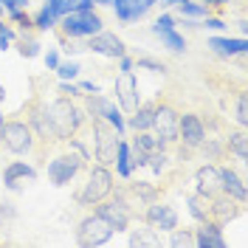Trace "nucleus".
Returning <instances> with one entry per match:
<instances>
[{
  "label": "nucleus",
  "instance_id": "nucleus-1",
  "mask_svg": "<svg viewBox=\"0 0 248 248\" xmlns=\"http://www.w3.org/2000/svg\"><path fill=\"white\" fill-rule=\"evenodd\" d=\"M51 122H54V130H57V141H68L77 136V130L82 127V113L71 102V96H60L51 105Z\"/></svg>",
  "mask_w": 248,
  "mask_h": 248
},
{
  "label": "nucleus",
  "instance_id": "nucleus-33",
  "mask_svg": "<svg viewBox=\"0 0 248 248\" xmlns=\"http://www.w3.org/2000/svg\"><path fill=\"white\" fill-rule=\"evenodd\" d=\"M172 232H175V229H172ZM172 246H195V237H192V234L189 232H175L172 234Z\"/></svg>",
  "mask_w": 248,
  "mask_h": 248
},
{
  "label": "nucleus",
  "instance_id": "nucleus-26",
  "mask_svg": "<svg viewBox=\"0 0 248 248\" xmlns=\"http://www.w3.org/2000/svg\"><path fill=\"white\" fill-rule=\"evenodd\" d=\"M189 212L198 217V220H209V215H212V198H206V195H192L189 198Z\"/></svg>",
  "mask_w": 248,
  "mask_h": 248
},
{
  "label": "nucleus",
  "instance_id": "nucleus-24",
  "mask_svg": "<svg viewBox=\"0 0 248 248\" xmlns=\"http://www.w3.org/2000/svg\"><path fill=\"white\" fill-rule=\"evenodd\" d=\"M155 108H158V105H139V108L133 110V119H130V124H133L139 133H141V130H150V127H153Z\"/></svg>",
  "mask_w": 248,
  "mask_h": 248
},
{
  "label": "nucleus",
  "instance_id": "nucleus-6",
  "mask_svg": "<svg viewBox=\"0 0 248 248\" xmlns=\"http://www.w3.org/2000/svg\"><path fill=\"white\" fill-rule=\"evenodd\" d=\"M34 130H31L26 122H6L3 124V130H0V139L3 144L12 150L15 155H26L31 150V144H34Z\"/></svg>",
  "mask_w": 248,
  "mask_h": 248
},
{
  "label": "nucleus",
  "instance_id": "nucleus-11",
  "mask_svg": "<svg viewBox=\"0 0 248 248\" xmlns=\"http://www.w3.org/2000/svg\"><path fill=\"white\" fill-rule=\"evenodd\" d=\"M116 99L124 113H133L139 108V82L133 77V71H122V77L116 79Z\"/></svg>",
  "mask_w": 248,
  "mask_h": 248
},
{
  "label": "nucleus",
  "instance_id": "nucleus-18",
  "mask_svg": "<svg viewBox=\"0 0 248 248\" xmlns=\"http://www.w3.org/2000/svg\"><path fill=\"white\" fill-rule=\"evenodd\" d=\"M198 192L206 195V198H215V195L223 192L220 189V170L215 164H206L203 170H198Z\"/></svg>",
  "mask_w": 248,
  "mask_h": 248
},
{
  "label": "nucleus",
  "instance_id": "nucleus-16",
  "mask_svg": "<svg viewBox=\"0 0 248 248\" xmlns=\"http://www.w3.org/2000/svg\"><path fill=\"white\" fill-rule=\"evenodd\" d=\"M237 215H240V201H237V198H232V195H223V198L215 195V198H212V215H209L212 223L223 226V223L234 220Z\"/></svg>",
  "mask_w": 248,
  "mask_h": 248
},
{
  "label": "nucleus",
  "instance_id": "nucleus-35",
  "mask_svg": "<svg viewBox=\"0 0 248 248\" xmlns=\"http://www.w3.org/2000/svg\"><path fill=\"white\" fill-rule=\"evenodd\" d=\"M37 43H34V40H26V37H23V40H20V54H23V57H37Z\"/></svg>",
  "mask_w": 248,
  "mask_h": 248
},
{
  "label": "nucleus",
  "instance_id": "nucleus-15",
  "mask_svg": "<svg viewBox=\"0 0 248 248\" xmlns=\"http://www.w3.org/2000/svg\"><path fill=\"white\" fill-rule=\"evenodd\" d=\"M147 223L153 232H172L178 226V215L172 212V206H158V203H150L147 209Z\"/></svg>",
  "mask_w": 248,
  "mask_h": 248
},
{
  "label": "nucleus",
  "instance_id": "nucleus-10",
  "mask_svg": "<svg viewBox=\"0 0 248 248\" xmlns=\"http://www.w3.org/2000/svg\"><path fill=\"white\" fill-rule=\"evenodd\" d=\"M178 110L172 105H161L155 108V116H153V127L158 130V139L164 141H178Z\"/></svg>",
  "mask_w": 248,
  "mask_h": 248
},
{
  "label": "nucleus",
  "instance_id": "nucleus-43",
  "mask_svg": "<svg viewBox=\"0 0 248 248\" xmlns=\"http://www.w3.org/2000/svg\"><path fill=\"white\" fill-rule=\"evenodd\" d=\"M206 29H226L220 20H206Z\"/></svg>",
  "mask_w": 248,
  "mask_h": 248
},
{
  "label": "nucleus",
  "instance_id": "nucleus-14",
  "mask_svg": "<svg viewBox=\"0 0 248 248\" xmlns=\"http://www.w3.org/2000/svg\"><path fill=\"white\" fill-rule=\"evenodd\" d=\"M85 48L88 51H96V54H105V57H124V43L116 34H108V31L93 34Z\"/></svg>",
  "mask_w": 248,
  "mask_h": 248
},
{
  "label": "nucleus",
  "instance_id": "nucleus-5",
  "mask_svg": "<svg viewBox=\"0 0 248 248\" xmlns=\"http://www.w3.org/2000/svg\"><path fill=\"white\" fill-rule=\"evenodd\" d=\"M113 232L116 229L96 212V215L85 217L79 223V246H102V243H108L110 237H113Z\"/></svg>",
  "mask_w": 248,
  "mask_h": 248
},
{
  "label": "nucleus",
  "instance_id": "nucleus-12",
  "mask_svg": "<svg viewBox=\"0 0 248 248\" xmlns=\"http://www.w3.org/2000/svg\"><path fill=\"white\" fill-rule=\"evenodd\" d=\"M88 110H91V116H99V119H105V122H110L119 133H124V119L122 113L116 110V105L113 102H108L105 96H99V91L93 93V96H88Z\"/></svg>",
  "mask_w": 248,
  "mask_h": 248
},
{
  "label": "nucleus",
  "instance_id": "nucleus-31",
  "mask_svg": "<svg viewBox=\"0 0 248 248\" xmlns=\"http://www.w3.org/2000/svg\"><path fill=\"white\" fill-rule=\"evenodd\" d=\"M54 23H57V15H54L48 6L43 9V12H40V15H37V20H34V26H37L40 31H48L51 26H54Z\"/></svg>",
  "mask_w": 248,
  "mask_h": 248
},
{
  "label": "nucleus",
  "instance_id": "nucleus-20",
  "mask_svg": "<svg viewBox=\"0 0 248 248\" xmlns=\"http://www.w3.org/2000/svg\"><path fill=\"white\" fill-rule=\"evenodd\" d=\"M37 178V172L31 170L29 164H23V161H15V164H9L6 172H3V181L9 189H20V186L26 184V181H34Z\"/></svg>",
  "mask_w": 248,
  "mask_h": 248
},
{
  "label": "nucleus",
  "instance_id": "nucleus-41",
  "mask_svg": "<svg viewBox=\"0 0 248 248\" xmlns=\"http://www.w3.org/2000/svg\"><path fill=\"white\" fill-rule=\"evenodd\" d=\"M60 93H62V96H77V88H74V85H60Z\"/></svg>",
  "mask_w": 248,
  "mask_h": 248
},
{
  "label": "nucleus",
  "instance_id": "nucleus-4",
  "mask_svg": "<svg viewBox=\"0 0 248 248\" xmlns=\"http://www.w3.org/2000/svg\"><path fill=\"white\" fill-rule=\"evenodd\" d=\"M110 192H113V175H110V170L102 164V167H93L91 170L88 186H85V192L79 195V201L85 203V206H96V203L105 201Z\"/></svg>",
  "mask_w": 248,
  "mask_h": 248
},
{
  "label": "nucleus",
  "instance_id": "nucleus-36",
  "mask_svg": "<svg viewBox=\"0 0 248 248\" xmlns=\"http://www.w3.org/2000/svg\"><path fill=\"white\" fill-rule=\"evenodd\" d=\"M12 20H15L17 26H23V29H31V26H34V20H31L29 15H23V9H15V12H12Z\"/></svg>",
  "mask_w": 248,
  "mask_h": 248
},
{
  "label": "nucleus",
  "instance_id": "nucleus-22",
  "mask_svg": "<svg viewBox=\"0 0 248 248\" xmlns=\"http://www.w3.org/2000/svg\"><path fill=\"white\" fill-rule=\"evenodd\" d=\"M209 48L220 57H240V54H246L248 43L246 40H220V37H215V40H209Z\"/></svg>",
  "mask_w": 248,
  "mask_h": 248
},
{
  "label": "nucleus",
  "instance_id": "nucleus-38",
  "mask_svg": "<svg viewBox=\"0 0 248 248\" xmlns=\"http://www.w3.org/2000/svg\"><path fill=\"white\" fill-rule=\"evenodd\" d=\"M139 68H150V71H167L161 62H153V60H139Z\"/></svg>",
  "mask_w": 248,
  "mask_h": 248
},
{
  "label": "nucleus",
  "instance_id": "nucleus-46",
  "mask_svg": "<svg viewBox=\"0 0 248 248\" xmlns=\"http://www.w3.org/2000/svg\"><path fill=\"white\" fill-rule=\"evenodd\" d=\"M206 3H226V0H206Z\"/></svg>",
  "mask_w": 248,
  "mask_h": 248
},
{
  "label": "nucleus",
  "instance_id": "nucleus-25",
  "mask_svg": "<svg viewBox=\"0 0 248 248\" xmlns=\"http://www.w3.org/2000/svg\"><path fill=\"white\" fill-rule=\"evenodd\" d=\"M133 147L141 150L144 155H150V153H155V150H164V147H167V141L158 139V136H150V133H144V130H141L139 136H136V141H133Z\"/></svg>",
  "mask_w": 248,
  "mask_h": 248
},
{
  "label": "nucleus",
  "instance_id": "nucleus-23",
  "mask_svg": "<svg viewBox=\"0 0 248 248\" xmlns=\"http://www.w3.org/2000/svg\"><path fill=\"white\" fill-rule=\"evenodd\" d=\"M220 189H223L226 195L237 198L240 203L246 201V186H243V181H240L232 170H220Z\"/></svg>",
  "mask_w": 248,
  "mask_h": 248
},
{
  "label": "nucleus",
  "instance_id": "nucleus-8",
  "mask_svg": "<svg viewBox=\"0 0 248 248\" xmlns=\"http://www.w3.org/2000/svg\"><path fill=\"white\" fill-rule=\"evenodd\" d=\"M82 164H85V158H79V155H60L48 164V178L54 181V186H65L74 181V175L82 170Z\"/></svg>",
  "mask_w": 248,
  "mask_h": 248
},
{
  "label": "nucleus",
  "instance_id": "nucleus-21",
  "mask_svg": "<svg viewBox=\"0 0 248 248\" xmlns=\"http://www.w3.org/2000/svg\"><path fill=\"white\" fill-rule=\"evenodd\" d=\"M195 246H201V248H223L226 246V240H223V234H220V226L212 223V220H203V226L198 229V234H195Z\"/></svg>",
  "mask_w": 248,
  "mask_h": 248
},
{
  "label": "nucleus",
  "instance_id": "nucleus-2",
  "mask_svg": "<svg viewBox=\"0 0 248 248\" xmlns=\"http://www.w3.org/2000/svg\"><path fill=\"white\" fill-rule=\"evenodd\" d=\"M93 136H96V158L108 167L116 161V153H119V144H122V133L113 127L110 122L93 116Z\"/></svg>",
  "mask_w": 248,
  "mask_h": 248
},
{
  "label": "nucleus",
  "instance_id": "nucleus-17",
  "mask_svg": "<svg viewBox=\"0 0 248 248\" xmlns=\"http://www.w3.org/2000/svg\"><path fill=\"white\" fill-rule=\"evenodd\" d=\"M155 34L161 37V43L167 48H172V51H186V40L181 34H175V26H172L170 15H164V17L155 20Z\"/></svg>",
  "mask_w": 248,
  "mask_h": 248
},
{
  "label": "nucleus",
  "instance_id": "nucleus-13",
  "mask_svg": "<svg viewBox=\"0 0 248 248\" xmlns=\"http://www.w3.org/2000/svg\"><path fill=\"white\" fill-rule=\"evenodd\" d=\"M178 139H184L186 147H201V141L206 139V127L195 113H186L178 119Z\"/></svg>",
  "mask_w": 248,
  "mask_h": 248
},
{
  "label": "nucleus",
  "instance_id": "nucleus-7",
  "mask_svg": "<svg viewBox=\"0 0 248 248\" xmlns=\"http://www.w3.org/2000/svg\"><path fill=\"white\" fill-rule=\"evenodd\" d=\"M26 113H29V127L40 139L57 141V130H54V122H51V108H48L46 102L34 99L29 108H26Z\"/></svg>",
  "mask_w": 248,
  "mask_h": 248
},
{
  "label": "nucleus",
  "instance_id": "nucleus-19",
  "mask_svg": "<svg viewBox=\"0 0 248 248\" xmlns=\"http://www.w3.org/2000/svg\"><path fill=\"white\" fill-rule=\"evenodd\" d=\"M113 3H116V15H119V20L130 23V20H139V17L147 15L155 0H113Z\"/></svg>",
  "mask_w": 248,
  "mask_h": 248
},
{
  "label": "nucleus",
  "instance_id": "nucleus-29",
  "mask_svg": "<svg viewBox=\"0 0 248 248\" xmlns=\"http://www.w3.org/2000/svg\"><path fill=\"white\" fill-rule=\"evenodd\" d=\"M133 195H136L139 201H144V203H155V198H158V192H155L150 184H144V181L133 184Z\"/></svg>",
  "mask_w": 248,
  "mask_h": 248
},
{
  "label": "nucleus",
  "instance_id": "nucleus-45",
  "mask_svg": "<svg viewBox=\"0 0 248 248\" xmlns=\"http://www.w3.org/2000/svg\"><path fill=\"white\" fill-rule=\"evenodd\" d=\"M3 96H6V88H3V85H0V102H3Z\"/></svg>",
  "mask_w": 248,
  "mask_h": 248
},
{
  "label": "nucleus",
  "instance_id": "nucleus-37",
  "mask_svg": "<svg viewBox=\"0 0 248 248\" xmlns=\"http://www.w3.org/2000/svg\"><path fill=\"white\" fill-rule=\"evenodd\" d=\"M246 105H248V102H246V93H243V96L237 99V122H240V124L248 122V108H246Z\"/></svg>",
  "mask_w": 248,
  "mask_h": 248
},
{
  "label": "nucleus",
  "instance_id": "nucleus-34",
  "mask_svg": "<svg viewBox=\"0 0 248 248\" xmlns=\"http://www.w3.org/2000/svg\"><path fill=\"white\" fill-rule=\"evenodd\" d=\"M57 71H60L62 79H74L79 74V65L77 62H62V65H57Z\"/></svg>",
  "mask_w": 248,
  "mask_h": 248
},
{
  "label": "nucleus",
  "instance_id": "nucleus-44",
  "mask_svg": "<svg viewBox=\"0 0 248 248\" xmlns=\"http://www.w3.org/2000/svg\"><path fill=\"white\" fill-rule=\"evenodd\" d=\"M181 0H161V6H178Z\"/></svg>",
  "mask_w": 248,
  "mask_h": 248
},
{
  "label": "nucleus",
  "instance_id": "nucleus-40",
  "mask_svg": "<svg viewBox=\"0 0 248 248\" xmlns=\"http://www.w3.org/2000/svg\"><path fill=\"white\" fill-rule=\"evenodd\" d=\"M46 65H48V68H57V65H60V57H57V51H48Z\"/></svg>",
  "mask_w": 248,
  "mask_h": 248
},
{
  "label": "nucleus",
  "instance_id": "nucleus-27",
  "mask_svg": "<svg viewBox=\"0 0 248 248\" xmlns=\"http://www.w3.org/2000/svg\"><path fill=\"white\" fill-rule=\"evenodd\" d=\"M116 170H119V175L122 178H127L130 172H133V164H130V147L127 144H119V153H116Z\"/></svg>",
  "mask_w": 248,
  "mask_h": 248
},
{
  "label": "nucleus",
  "instance_id": "nucleus-32",
  "mask_svg": "<svg viewBox=\"0 0 248 248\" xmlns=\"http://www.w3.org/2000/svg\"><path fill=\"white\" fill-rule=\"evenodd\" d=\"M178 9H181L184 15H189V17H203V15H206V6L189 3V0H181V3H178Z\"/></svg>",
  "mask_w": 248,
  "mask_h": 248
},
{
  "label": "nucleus",
  "instance_id": "nucleus-3",
  "mask_svg": "<svg viewBox=\"0 0 248 248\" xmlns=\"http://www.w3.org/2000/svg\"><path fill=\"white\" fill-rule=\"evenodd\" d=\"M62 31L74 40V37H93L102 31V17L93 15V9H77L68 12L62 20Z\"/></svg>",
  "mask_w": 248,
  "mask_h": 248
},
{
  "label": "nucleus",
  "instance_id": "nucleus-28",
  "mask_svg": "<svg viewBox=\"0 0 248 248\" xmlns=\"http://www.w3.org/2000/svg\"><path fill=\"white\" fill-rule=\"evenodd\" d=\"M130 246H158V237L153 234V229H139L130 234Z\"/></svg>",
  "mask_w": 248,
  "mask_h": 248
},
{
  "label": "nucleus",
  "instance_id": "nucleus-30",
  "mask_svg": "<svg viewBox=\"0 0 248 248\" xmlns=\"http://www.w3.org/2000/svg\"><path fill=\"white\" fill-rule=\"evenodd\" d=\"M246 133H237V136H232V139H229V147H232L234 153H237V158H240V161H246L248 158V144H246Z\"/></svg>",
  "mask_w": 248,
  "mask_h": 248
},
{
  "label": "nucleus",
  "instance_id": "nucleus-42",
  "mask_svg": "<svg viewBox=\"0 0 248 248\" xmlns=\"http://www.w3.org/2000/svg\"><path fill=\"white\" fill-rule=\"evenodd\" d=\"M122 60V71H133V60H127V57H119Z\"/></svg>",
  "mask_w": 248,
  "mask_h": 248
},
{
  "label": "nucleus",
  "instance_id": "nucleus-47",
  "mask_svg": "<svg viewBox=\"0 0 248 248\" xmlns=\"http://www.w3.org/2000/svg\"><path fill=\"white\" fill-rule=\"evenodd\" d=\"M0 130H3V113H0Z\"/></svg>",
  "mask_w": 248,
  "mask_h": 248
},
{
  "label": "nucleus",
  "instance_id": "nucleus-9",
  "mask_svg": "<svg viewBox=\"0 0 248 248\" xmlns=\"http://www.w3.org/2000/svg\"><path fill=\"white\" fill-rule=\"evenodd\" d=\"M99 215L105 217L116 232H124V229L130 226V217H133L130 215L127 195H124V192H116V201L113 203H102V206H99Z\"/></svg>",
  "mask_w": 248,
  "mask_h": 248
},
{
  "label": "nucleus",
  "instance_id": "nucleus-39",
  "mask_svg": "<svg viewBox=\"0 0 248 248\" xmlns=\"http://www.w3.org/2000/svg\"><path fill=\"white\" fill-rule=\"evenodd\" d=\"M0 3H3V6H9V9L15 12V9H23V6H26L29 0H0Z\"/></svg>",
  "mask_w": 248,
  "mask_h": 248
}]
</instances>
